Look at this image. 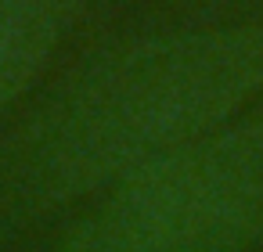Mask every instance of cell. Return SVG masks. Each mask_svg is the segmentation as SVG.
I'll return each instance as SVG.
<instances>
[{
    "label": "cell",
    "mask_w": 263,
    "mask_h": 252,
    "mask_svg": "<svg viewBox=\"0 0 263 252\" xmlns=\"http://www.w3.org/2000/svg\"><path fill=\"white\" fill-rule=\"evenodd\" d=\"M263 87V18L141 44L94 72L40 148L65 191L209 137Z\"/></svg>",
    "instance_id": "6da1fadb"
},
{
    "label": "cell",
    "mask_w": 263,
    "mask_h": 252,
    "mask_svg": "<svg viewBox=\"0 0 263 252\" xmlns=\"http://www.w3.org/2000/svg\"><path fill=\"white\" fill-rule=\"evenodd\" d=\"M259 238L263 123H245L130 173L80 252H241Z\"/></svg>",
    "instance_id": "7a4b0ae2"
},
{
    "label": "cell",
    "mask_w": 263,
    "mask_h": 252,
    "mask_svg": "<svg viewBox=\"0 0 263 252\" xmlns=\"http://www.w3.org/2000/svg\"><path fill=\"white\" fill-rule=\"evenodd\" d=\"M83 0H0V101L29 80Z\"/></svg>",
    "instance_id": "3957f363"
}]
</instances>
